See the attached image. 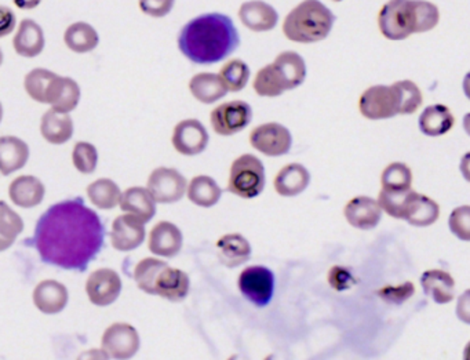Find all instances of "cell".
I'll list each match as a JSON object with an SVG mask.
<instances>
[{"mask_svg":"<svg viewBox=\"0 0 470 360\" xmlns=\"http://www.w3.org/2000/svg\"><path fill=\"white\" fill-rule=\"evenodd\" d=\"M30 157V148L17 137L5 136L0 138V170L9 175L23 169Z\"/></svg>","mask_w":470,"mask_h":360,"instance_id":"cell-26","label":"cell"},{"mask_svg":"<svg viewBox=\"0 0 470 360\" xmlns=\"http://www.w3.org/2000/svg\"><path fill=\"white\" fill-rule=\"evenodd\" d=\"M122 291L120 276L109 268L94 270L86 282L89 299L97 307H108L117 301Z\"/></svg>","mask_w":470,"mask_h":360,"instance_id":"cell-15","label":"cell"},{"mask_svg":"<svg viewBox=\"0 0 470 360\" xmlns=\"http://www.w3.org/2000/svg\"><path fill=\"white\" fill-rule=\"evenodd\" d=\"M33 304L47 315L61 312L67 307L70 294L67 288L57 280H43L33 290Z\"/></svg>","mask_w":470,"mask_h":360,"instance_id":"cell-21","label":"cell"},{"mask_svg":"<svg viewBox=\"0 0 470 360\" xmlns=\"http://www.w3.org/2000/svg\"><path fill=\"white\" fill-rule=\"evenodd\" d=\"M209 140V133L199 120L186 119L175 126L172 143L178 154L193 156L207 148Z\"/></svg>","mask_w":470,"mask_h":360,"instance_id":"cell-16","label":"cell"},{"mask_svg":"<svg viewBox=\"0 0 470 360\" xmlns=\"http://www.w3.org/2000/svg\"><path fill=\"white\" fill-rule=\"evenodd\" d=\"M381 183H382V189H385V191H409L412 184L411 169L404 163H392L383 170Z\"/></svg>","mask_w":470,"mask_h":360,"instance_id":"cell-36","label":"cell"},{"mask_svg":"<svg viewBox=\"0 0 470 360\" xmlns=\"http://www.w3.org/2000/svg\"><path fill=\"white\" fill-rule=\"evenodd\" d=\"M416 293V289L411 282L403 283L399 286H386V288L381 289L378 291V296L382 298L383 301L392 306H400L403 302H406L412 294Z\"/></svg>","mask_w":470,"mask_h":360,"instance_id":"cell-44","label":"cell"},{"mask_svg":"<svg viewBox=\"0 0 470 360\" xmlns=\"http://www.w3.org/2000/svg\"><path fill=\"white\" fill-rule=\"evenodd\" d=\"M64 42L72 52L83 54L93 52L99 43V33L88 23H75L68 26L64 33Z\"/></svg>","mask_w":470,"mask_h":360,"instance_id":"cell-33","label":"cell"},{"mask_svg":"<svg viewBox=\"0 0 470 360\" xmlns=\"http://www.w3.org/2000/svg\"><path fill=\"white\" fill-rule=\"evenodd\" d=\"M44 43L46 41L42 26L30 18L23 20L13 41L15 52L26 59H33L43 52Z\"/></svg>","mask_w":470,"mask_h":360,"instance_id":"cell-23","label":"cell"},{"mask_svg":"<svg viewBox=\"0 0 470 360\" xmlns=\"http://www.w3.org/2000/svg\"><path fill=\"white\" fill-rule=\"evenodd\" d=\"M122 191L115 181L109 178H99L88 188V196L94 206L102 210H109L120 204Z\"/></svg>","mask_w":470,"mask_h":360,"instance_id":"cell-35","label":"cell"},{"mask_svg":"<svg viewBox=\"0 0 470 360\" xmlns=\"http://www.w3.org/2000/svg\"><path fill=\"white\" fill-rule=\"evenodd\" d=\"M183 233L177 225L160 221L159 224L152 228L149 235V251L156 256L173 259L183 249Z\"/></svg>","mask_w":470,"mask_h":360,"instance_id":"cell-19","label":"cell"},{"mask_svg":"<svg viewBox=\"0 0 470 360\" xmlns=\"http://www.w3.org/2000/svg\"><path fill=\"white\" fill-rule=\"evenodd\" d=\"M141 218L134 214L117 217L112 224L110 241L114 249L119 251H131L146 241V227Z\"/></svg>","mask_w":470,"mask_h":360,"instance_id":"cell-17","label":"cell"},{"mask_svg":"<svg viewBox=\"0 0 470 360\" xmlns=\"http://www.w3.org/2000/svg\"><path fill=\"white\" fill-rule=\"evenodd\" d=\"M451 232L459 239V241L470 242V206L456 207L450 215Z\"/></svg>","mask_w":470,"mask_h":360,"instance_id":"cell-42","label":"cell"},{"mask_svg":"<svg viewBox=\"0 0 470 360\" xmlns=\"http://www.w3.org/2000/svg\"><path fill=\"white\" fill-rule=\"evenodd\" d=\"M0 12H2V33L0 35L6 36L14 30L15 17L7 7H2Z\"/></svg>","mask_w":470,"mask_h":360,"instance_id":"cell-48","label":"cell"},{"mask_svg":"<svg viewBox=\"0 0 470 360\" xmlns=\"http://www.w3.org/2000/svg\"><path fill=\"white\" fill-rule=\"evenodd\" d=\"M218 259L228 268L240 267L251 257V246L244 236L230 233L217 242Z\"/></svg>","mask_w":470,"mask_h":360,"instance_id":"cell-25","label":"cell"},{"mask_svg":"<svg viewBox=\"0 0 470 360\" xmlns=\"http://www.w3.org/2000/svg\"><path fill=\"white\" fill-rule=\"evenodd\" d=\"M440 215V207L428 196L412 191L404 220L414 227H429Z\"/></svg>","mask_w":470,"mask_h":360,"instance_id":"cell-30","label":"cell"},{"mask_svg":"<svg viewBox=\"0 0 470 360\" xmlns=\"http://www.w3.org/2000/svg\"><path fill=\"white\" fill-rule=\"evenodd\" d=\"M156 201L151 195L149 189L133 186L123 192L120 199V209L141 218L144 223H149L156 214Z\"/></svg>","mask_w":470,"mask_h":360,"instance_id":"cell-27","label":"cell"},{"mask_svg":"<svg viewBox=\"0 0 470 360\" xmlns=\"http://www.w3.org/2000/svg\"><path fill=\"white\" fill-rule=\"evenodd\" d=\"M250 144L267 156H282L290 152L293 137L280 123H265L251 131Z\"/></svg>","mask_w":470,"mask_h":360,"instance_id":"cell-12","label":"cell"},{"mask_svg":"<svg viewBox=\"0 0 470 360\" xmlns=\"http://www.w3.org/2000/svg\"><path fill=\"white\" fill-rule=\"evenodd\" d=\"M464 357L466 360H470V343L467 344L466 348H465Z\"/></svg>","mask_w":470,"mask_h":360,"instance_id":"cell-53","label":"cell"},{"mask_svg":"<svg viewBox=\"0 0 470 360\" xmlns=\"http://www.w3.org/2000/svg\"><path fill=\"white\" fill-rule=\"evenodd\" d=\"M72 160L78 172L81 175H91L99 163V152L93 144L81 141L73 147Z\"/></svg>","mask_w":470,"mask_h":360,"instance_id":"cell-40","label":"cell"},{"mask_svg":"<svg viewBox=\"0 0 470 360\" xmlns=\"http://www.w3.org/2000/svg\"><path fill=\"white\" fill-rule=\"evenodd\" d=\"M15 6L21 10H33L41 5L42 0H13Z\"/></svg>","mask_w":470,"mask_h":360,"instance_id":"cell-49","label":"cell"},{"mask_svg":"<svg viewBox=\"0 0 470 360\" xmlns=\"http://www.w3.org/2000/svg\"><path fill=\"white\" fill-rule=\"evenodd\" d=\"M65 81L67 78H62L52 71L36 68L25 76L24 86L31 99L52 107L61 97Z\"/></svg>","mask_w":470,"mask_h":360,"instance_id":"cell-11","label":"cell"},{"mask_svg":"<svg viewBox=\"0 0 470 360\" xmlns=\"http://www.w3.org/2000/svg\"><path fill=\"white\" fill-rule=\"evenodd\" d=\"M438 20L437 6L427 0H390L378 14V26L386 39L403 41L412 33L432 31Z\"/></svg>","mask_w":470,"mask_h":360,"instance_id":"cell-3","label":"cell"},{"mask_svg":"<svg viewBox=\"0 0 470 360\" xmlns=\"http://www.w3.org/2000/svg\"><path fill=\"white\" fill-rule=\"evenodd\" d=\"M345 218L352 227L357 230H374L382 218V207L380 202L369 196H357L345 206Z\"/></svg>","mask_w":470,"mask_h":360,"instance_id":"cell-18","label":"cell"},{"mask_svg":"<svg viewBox=\"0 0 470 360\" xmlns=\"http://www.w3.org/2000/svg\"><path fill=\"white\" fill-rule=\"evenodd\" d=\"M456 312L459 320L470 325V290L464 291L459 296Z\"/></svg>","mask_w":470,"mask_h":360,"instance_id":"cell-47","label":"cell"},{"mask_svg":"<svg viewBox=\"0 0 470 360\" xmlns=\"http://www.w3.org/2000/svg\"><path fill=\"white\" fill-rule=\"evenodd\" d=\"M334 2H343V0H334Z\"/></svg>","mask_w":470,"mask_h":360,"instance_id":"cell-54","label":"cell"},{"mask_svg":"<svg viewBox=\"0 0 470 360\" xmlns=\"http://www.w3.org/2000/svg\"><path fill=\"white\" fill-rule=\"evenodd\" d=\"M189 90L192 96L203 104H212L227 96L228 88L220 75L203 72L193 76L189 81Z\"/></svg>","mask_w":470,"mask_h":360,"instance_id":"cell-31","label":"cell"},{"mask_svg":"<svg viewBox=\"0 0 470 360\" xmlns=\"http://www.w3.org/2000/svg\"><path fill=\"white\" fill-rule=\"evenodd\" d=\"M411 194V189L404 192H390L382 189L380 192L378 202H380L382 210H385L388 214L399 218V220H404Z\"/></svg>","mask_w":470,"mask_h":360,"instance_id":"cell-39","label":"cell"},{"mask_svg":"<svg viewBox=\"0 0 470 360\" xmlns=\"http://www.w3.org/2000/svg\"><path fill=\"white\" fill-rule=\"evenodd\" d=\"M220 76L224 81L228 90L236 93V91L243 90L250 79V68L241 60H232L227 62L220 71Z\"/></svg>","mask_w":470,"mask_h":360,"instance_id":"cell-37","label":"cell"},{"mask_svg":"<svg viewBox=\"0 0 470 360\" xmlns=\"http://www.w3.org/2000/svg\"><path fill=\"white\" fill-rule=\"evenodd\" d=\"M41 133L47 143L61 146L70 141L72 137V118L68 114L57 112L52 108L42 118Z\"/></svg>","mask_w":470,"mask_h":360,"instance_id":"cell-29","label":"cell"},{"mask_svg":"<svg viewBox=\"0 0 470 360\" xmlns=\"http://www.w3.org/2000/svg\"><path fill=\"white\" fill-rule=\"evenodd\" d=\"M265 167L254 155H243L230 166L228 191L243 199H253L264 191Z\"/></svg>","mask_w":470,"mask_h":360,"instance_id":"cell-7","label":"cell"},{"mask_svg":"<svg viewBox=\"0 0 470 360\" xmlns=\"http://www.w3.org/2000/svg\"><path fill=\"white\" fill-rule=\"evenodd\" d=\"M2 206V230H0V249L6 251L7 247L14 243L18 233L24 230V223L17 213L9 209L5 202L0 204Z\"/></svg>","mask_w":470,"mask_h":360,"instance_id":"cell-38","label":"cell"},{"mask_svg":"<svg viewBox=\"0 0 470 360\" xmlns=\"http://www.w3.org/2000/svg\"><path fill=\"white\" fill-rule=\"evenodd\" d=\"M334 23L335 15L322 2L304 0L288 13L283 23V33L296 43H315L330 35Z\"/></svg>","mask_w":470,"mask_h":360,"instance_id":"cell-5","label":"cell"},{"mask_svg":"<svg viewBox=\"0 0 470 360\" xmlns=\"http://www.w3.org/2000/svg\"><path fill=\"white\" fill-rule=\"evenodd\" d=\"M240 44L235 24L220 13L189 21L178 36V47L189 62L212 65L227 59Z\"/></svg>","mask_w":470,"mask_h":360,"instance_id":"cell-2","label":"cell"},{"mask_svg":"<svg viewBox=\"0 0 470 360\" xmlns=\"http://www.w3.org/2000/svg\"><path fill=\"white\" fill-rule=\"evenodd\" d=\"M400 94L393 86H372L362 94L359 109L367 119L381 120L400 115Z\"/></svg>","mask_w":470,"mask_h":360,"instance_id":"cell-8","label":"cell"},{"mask_svg":"<svg viewBox=\"0 0 470 360\" xmlns=\"http://www.w3.org/2000/svg\"><path fill=\"white\" fill-rule=\"evenodd\" d=\"M395 86L400 94V115L417 112L422 105V93L418 86L411 81H396Z\"/></svg>","mask_w":470,"mask_h":360,"instance_id":"cell-41","label":"cell"},{"mask_svg":"<svg viewBox=\"0 0 470 360\" xmlns=\"http://www.w3.org/2000/svg\"><path fill=\"white\" fill-rule=\"evenodd\" d=\"M454 122L456 119L446 105H429L419 117V128L427 136L438 137L448 133L453 128Z\"/></svg>","mask_w":470,"mask_h":360,"instance_id":"cell-32","label":"cell"},{"mask_svg":"<svg viewBox=\"0 0 470 360\" xmlns=\"http://www.w3.org/2000/svg\"><path fill=\"white\" fill-rule=\"evenodd\" d=\"M105 228L81 198L52 204L39 218L33 242L44 264L85 272L101 253Z\"/></svg>","mask_w":470,"mask_h":360,"instance_id":"cell-1","label":"cell"},{"mask_svg":"<svg viewBox=\"0 0 470 360\" xmlns=\"http://www.w3.org/2000/svg\"><path fill=\"white\" fill-rule=\"evenodd\" d=\"M44 194L46 189L43 184L33 175H21L10 184V199L15 206L24 209L39 206L43 201Z\"/></svg>","mask_w":470,"mask_h":360,"instance_id":"cell-22","label":"cell"},{"mask_svg":"<svg viewBox=\"0 0 470 360\" xmlns=\"http://www.w3.org/2000/svg\"><path fill=\"white\" fill-rule=\"evenodd\" d=\"M311 183V175L299 163H291L280 170L275 178V189L280 196L293 198L308 188Z\"/></svg>","mask_w":470,"mask_h":360,"instance_id":"cell-24","label":"cell"},{"mask_svg":"<svg viewBox=\"0 0 470 360\" xmlns=\"http://www.w3.org/2000/svg\"><path fill=\"white\" fill-rule=\"evenodd\" d=\"M222 191L209 175H198L188 186V199L199 207H212L218 204Z\"/></svg>","mask_w":470,"mask_h":360,"instance_id":"cell-34","label":"cell"},{"mask_svg":"<svg viewBox=\"0 0 470 360\" xmlns=\"http://www.w3.org/2000/svg\"><path fill=\"white\" fill-rule=\"evenodd\" d=\"M464 128L467 134L470 136V114L465 115L464 118Z\"/></svg>","mask_w":470,"mask_h":360,"instance_id":"cell-52","label":"cell"},{"mask_svg":"<svg viewBox=\"0 0 470 360\" xmlns=\"http://www.w3.org/2000/svg\"><path fill=\"white\" fill-rule=\"evenodd\" d=\"M328 283L334 290L343 291L356 285V279H354L351 270L337 265V267L331 268L330 272H328Z\"/></svg>","mask_w":470,"mask_h":360,"instance_id":"cell-45","label":"cell"},{"mask_svg":"<svg viewBox=\"0 0 470 360\" xmlns=\"http://www.w3.org/2000/svg\"><path fill=\"white\" fill-rule=\"evenodd\" d=\"M239 18L249 30L254 33H267L277 25L279 14L270 5L265 4L262 0H251L241 5L239 9Z\"/></svg>","mask_w":470,"mask_h":360,"instance_id":"cell-20","label":"cell"},{"mask_svg":"<svg viewBox=\"0 0 470 360\" xmlns=\"http://www.w3.org/2000/svg\"><path fill=\"white\" fill-rule=\"evenodd\" d=\"M140 349V336L127 323H114L102 336V351L115 359H130Z\"/></svg>","mask_w":470,"mask_h":360,"instance_id":"cell-14","label":"cell"},{"mask_svg":"<svg viewBox=\"0 0 470 360\" xmlns=\"http://www.w3.org/2000/svg\"><path fill=\"white\" fill-rule=\"evenodd\" d=\"M79 101H80V88H79L78 83L73 79L67 78L61 97L52 108L57 110V112L70 114V110L78 107Z\"/></svg>","mask_w":470,"mask_h":360,"instance_id":"cell-43","label":"cell"},{"mask_svg":"<svg viewBox=\"0 0 470 360\" xmlns=\"http://www.w3.org/2000/svg\"><path fill=\"white\" fill-rule=\"evenodd\" d=\"M185 177L178 170L159 167L149 175L148 189L157 204H175L185 195Z\"/></svg>","mask_w":470,"mask_h":360,"instance_id":"cell-13","label":"cell"},{"mask_svg":"<svg viewBox=\"0 0 470 360\" xmlns=\"http://www.w3.org/2000/svg\"><path fill=\"white\" fill-rule=\"evenodd\" d=\"M459 169H461L462 175H464L465 180L469 181L470 183V152H467V154L464 155V157H462Z\"/></svg>","mask_w":470,"mask_h":360,"instance_id":"cell-50","label":"cell"},{"mask_svg":"<svg viewBox=\"0 0 470 360\" xmlns=\"http://www.w3.org/2000/svg\"><path fill=\"white\" fill-rule=\"evenodd\" d=\"M464 91H465V96H466L467 99H470V72H467L466 76H465Z\"/></svg>","mask_w":470,"mask_h":360,"instance_id":"cell-51","label":"cell"},{"mask_svg":"<svg viewBox=\"0 0 470 360\" xmlns=\"http://www.w3.org/2000/svg\"><path fill=\"white\" fill-rule=\"evenodd\" d=\"M422 289L436 304H448L453 301L456 282L453 276L446 270H429L421 278Z\"/></svg>","mask_w":470,"mask_h":360,"instance_id":"cell-28","label":"cell"},{"mask_svg":"<svg viewBox=\"0 0 470 360\" xmlns=\"http://www.w3.org/2000/svg\"><path fill=\"white\" fill-rule=\"evenodd\" d=\"M239 290L251 304L264 308L272 301L275 293V275L261 265L246 268L239 276Z\"/></svg>","mask_w":470,"mask_h":360,"instance_id":"cell-9","label":"cell"},{"mask_svg":"<svg viewBox=\"0 0 470 360\" xmlns=\"http://www.w3.org/2000/svg\"><path fill=\"white\" fill-rule=\"evenodd\" d=\"M251 118H253V109L250 105L236 99V101L218 105L212 110L210 119L215 133L220 136H233L250 125Z\"/></svg>","mask_w":470,"mask_h":360,"instance_id":"cell-10","label":"cell"},{"mask_svg":"<svg viewBox=\"0 0 470 360\" xmlns=\"http://www.w3.org/2000/svg\"><path fill=\"white\" fill-rule=\"evenodd\" d=\"M306 64L296 52H283L272 64L257 73L254 90L261 97H279L286 90H293L304 83Z\"/></svg>","mask_w":470,"mask_h":360,"instance_id":"cell-6","label":"cell"},{"mask_svg":"<svg viewBox=\"0 0 470 360\" xmlns=\"http://www.w3.org/2000/svg\"><path fill=\"white\" fill-rule=\"evenodd\" d=\"M175 0H140L141 12L151 17L162 18L172 12Z\"/></svg>","mask_w":470,"mask_h":360,"instance_id":"cell-46","label":"cell"},{"mask_svg":"<svg viewBox=\"0 0 470 360\" xmlns=\"http://www.w3.org/2000/svg\"><path fill=\"white\" fill-rule=\"evenodd\" d=\"M136 286L151 296H159L180 302L189 293V276L183 270L172 268L162 260L146 259L134 270Z\"/></svg>","mask_w":470,"mask_h":360,"instance_id":"cell-4","label":"cell"}]
</instances>
